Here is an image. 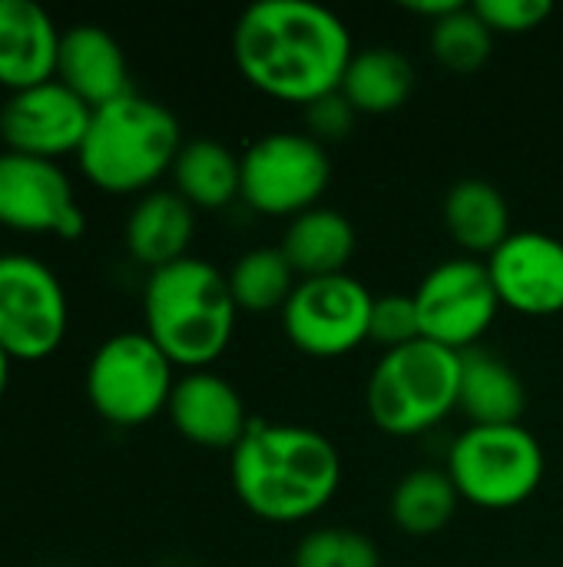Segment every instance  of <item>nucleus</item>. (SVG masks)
Segmentation results:
<instances>
[{
  "label": "nucleus",
  "mask_w": 563,
  "mask_h": 567,
  "mask_svg": "<svg viewBox=\"0 0 563 567\" xmlns=\"http://www.w3.org/2000/svg\"><path fill=\"white\" fill-rule=\"evenodd\" d=\"M488 272L501 306L521 316L563 312V243L551 233H511L488 256Z\"/></svg>",
  "instance_id": "obj_14"
},
{
  "label": "nucleus",
  "mask_w": 563,
  "mask_h": 567,
  "mask_svg": "<svg viewBox=\"0 0 563 567\" xmlns=\"http://www.w3.org/2000/svg\"><path fill=\"white\" fill-rule=\"evenodd\" d=\"M70 332V296L56 269L33 252H0V349L10 362H46Z\"/></svg>",
  "instance_id": "obj_8"
},
{
  "label": "nucleus",
  "mask_w": 563,
  "mask_h": 567,
  "mask_svg": "<svg viewBox=\"0 0 563 567\" xmlns=\"http://www.w3.org/2000/svg\"><path fill=\"white\" fill-rule=\"evenodd\" d=\"M239 306L226 272L209 259L186 256L146 276L143 332L176 369L202 372L232 342Z\"/></svg>",
  "instance_id": "obj_3"
},
{
  "label": "nucleus",
  "mask_w": 563,
  "mask_h": 567,
  "mask_svg": "<svg viewBox=\"0 0 563 567\" xmlns=\"http://www.w3.org/2000/svg\"><path fill=\"white\" fill-rule=\"evenodd\" d=\"M232 56L259 93L309 106L342 86L355 56L345 20L312 0H259L232 30Z\"/></svg>",
  "instance_id": "obj_1"
},
{
  "label": "nucleus",
  "mask_w": 563,
  "mask_h": 567,
  "mask_svg": "<svg viewBox=\"0 0 563 567\" xmlns=\"http://www.w3.org/2000/svg\"><path fill=\"white\" fill-rule=\"evenodd\" d=\"M425 339L421 336V319H418V306L415 296H402V292H388L378 296L372 306V326H368V342L382 346V352L402 349Z\"/></svg>",
  "instance_id": "obj_28"
},
{
  "label": "nucleus",
  "mask_w": 563,
  "mask_h": 567,
  "mask_svg": "<svg viewBox=\"0 0 563 567\" xmlns=\"http://www.w3.org/2000/svg\"><path fill=\"white\" fill-rule=\"evenodd\" d=\"M355 226L348 216L329 206H315L295 219H289L282 236V252L292 262L299 279L338 276L348 272L355 256Z\"/></svg>",
  "instance_id": "obj_21"
},
{
  "label": "nucleus",
  "mask_w": 563,
  "mask_h": 567,
  "mask_svg": "<svg viewBox=\"0 0 563 567\" xmlns=\"http://www.w3.org/2000/svg\"><path fill=\"white\" fill-rule=\"evenodd\" d=\"M411 296L418 306L421 336L451 352L478 349V342L488 336L501 312L488 262L475 256H455L438 262Z\"/></svg>",
  "instance_id": "obj_11"
},
{
  "label": "nucleus",
  "mask_w": 563,
  "mask_h": 567,
  "mask_svg": "<svg viewBox=\"0 0 563 567\" xmlns=\"http://www.w3.org/2000/svg\"><path fill=\"white\" fill-rule=\"evenodd\" d=\"M10 369H13V362H10L7 352L0 349V402H3V395H7V389H10Z\"/></svg>",
  "instance_id": "obj_32"
},
{
  "label": "nucleus",
  "mask_w": 563,
  "mask_h": 567,
  "mask_svg": "<svg viewBox=\"0 0 563 567\" xmlns=\"http://www.w3.org/2000/svg\"><path fill=\"white\" fill-rule=\"evenodd\" d=\"M169 176L173 189L192 209H222L242 193V156L219 140H189Z\"/></svg>",
  "instance_id": "obj_23"
},
{
  "label": "nucleus",
  "mask_w": 563,
  "mask_h": 567,
  "mask_svg": "<svg viewBox=\"0 0 563 567\" xmlns=\"http://www.w3.org/2000/svg\"><path fill=\"white\" fill-rule=\"evenodd\" d=\"M461 495L445 468H415L392 492V522L411 538H431L451 525Z\"/></svg>",
  "instance_id": "obj_24"
},
{
  "label": "nucleus",
  "mask_w": 563,
  "mask_h": 567,
  "mask_svg": "<svg viewBox=\"0 0 563 567\" xmlns=\"http://www.w3.org/2000/svg\"><path fill=\"white\" fill-rule=\"evenodd\" d=\"M292 567H382V551L365 532L329 525L295 545Z\"/></svg>",
  "instance_id": "obj_27"
},
{
  "label": "nucleus",
  "mask_w": 563,
  "mask_h": 567,
  "mask_svg": "<svg viewBox=\"0 0 563 567\" xmlns=\"http://www.w3.org/2000/svg\"><path fill=\"white\" fill-rule=\"evenodd\" d=\"M56 80L90 110H100L133 93L129 63L119 40L96 23H76L63 30L56 53Z\"/></svg>",
  "instance_id": "obj_16"
},
{
  "label": "nucleus",
  "mask_w": 563,
  "mask_h": 567,
  "mask_svg": "<svg viewBox=\"0 0 563 567\" xmlns=\"http://www.w3.org/2000/svg\"><path fill=\"white\" fill-rule=\"evenodd\" d=\"M415 90V66L411 60L388 43L355 50L338 93L352 103L355 113L385 116L408 103Z\"/></svg>",
  "instance_id": "obj_22"
},
{
  "label": "nucleus",
  "mask_w": 563,
  "mask_h": 567,
  "mask_svg": "<svg viewBox=\"0 0 563 567\" xmlns=\"http://www.w3.org/2000/svg\"><path fill=\"white\" fill-rule=\"evenodd\" d=\"M0 229L76 243L86 213L63 163L0 150Z\"/></svg>",
  "instance_id": "obj_12"
},
{
  "label": "nucleus",
  "mask_w": 563,
  "mask_h": 567,
  "mask_svg": "<svg viewBox=\"0 0 563 567\" xmlns=\"http://www.w3.org/2000/svg\"><path fill=\"white\" fill-rule=\"evenodd\" d=\"M478 17L488 23V30L498 33H531L551 17V0H475L471 3Z\"/></svg>",
  "instance_id": "obj_29"
},
{
  "label": "nucleus",
  "mask_w": 563,
  "mask_h": 567,
  "mask_svg": "<svg viewBox=\"0 0 563 567\" xmlns=\"http://www.w3.org/2000/svg\"><path fill=\"white\" fill-rule=\"evenodd\" d=\"M461 502L488 512L524 505L544 482V449L524 425H468L448 449Z\"/></svg>",
  "instance_id": "obj_7"
},
{
  "label": "nucleus",
  "mask_w": 563,
  "mask_h": 567,
  "mask_svg": "<svg viewBox=\"0 0 563 567\" xmlns=\"http://www.w3.org/2000/svg\"><path fill=\"white\" fill-rule=\"evenodd\" d=\"M445 226L448 236L465 249V256H491L514 233L511 206L504 193L478 176L458 179L445 196Z\"/></svg>",
  "instance_id": "obj_20"
},
{
  "label": "nucleus",
  "mask_w": 563,
  "mask_h": 567,
  "mask_svg": "<svg viewBox=\"0 0 563 567\" xmlns=\"http://www.w3.org/2000/svg\"><path fill=\"white\" fill-rule=\"evenodd\" d=\"M428 43H431L435 60L445 70H451V73H475V70H481L491 60L494 33L478 17V10L471 3H465L455 13H448V17L431 23Z\"/></svg>",
  "instance_id": "obj_26"
},
{
  "label": "nucleus",
  "mask_w": 563,
  "mask_h": 567,
  "mask_svg": "<svg viewBox=\"0 0 563 567\" xmlns=\"http://www.w3.org/2000/svg\"><path fill=\"white\" fill-rule=\"evenodd\" d=\"M461 352L431 339L382 352L368 375L365 405L372 422L395 439H415L458 409Z\"/></svg>",
  "instance_id": "obj_5"
},
{
  "label": "nucleus",
  "mask_w": 563,
  "mask_h": 567,
  "mask_svg": "<svg viewBox=\"0 0 563 567\" xmlns=\"http://www.w3.org/2000/svg\"><path fill=\"white\" fill-rule=\"evenodd\" d=\"M458 409L471 419V425H521L528 389L501 355L478 346L461 352Z\"/></svg>",
  "instance_id": "obj_19"
},
{
  "label": "nucleus",
  "mask_w": 563,
  "mask_h": 567,
  "mask_svg": "<svg viewBox=\"0 0 563 567\" xmlns=\"http://www.w3.org/2000/svg\"><path fill=\"white\" fill-rule=\"evenodd\" d=\"M90 409L116 429H139L166 412L176 365L143 332H116L96 346L83 375Z\"/></svg>",
  "instance_id": "obj_6"
},
{
  "label": "nucleus",
  "mask_w": 563,
  "mask_h": 567,
  "mask_svg": "<svg viewBox=\"0 0 563 567\" xmlns=\"http://www.w3.org/2000/svg\"><path fill=\"white\" fill-rule=\"evenodd\" d=\"M355 116H358V113L352 110V103H348L338 90L305 106L309 136H315L322 146H325V143H335V140H345V136L352 133V126H355Z\"/></svg>",
  "instance_id": "obj_30"
},
{
  "label": "nucleus",
  "mask_w": 563,
  "mask_h": 567,
  "mask_svg": "<svg viewBox=\"0 0 563 567\" xmlns=\"http://www.w3.org/2000/svg\"><path fill=\"white\" fill-rule=\"evenodd\" d=\"M166 415L186 442L219 452H232L252 422L239 389L209 369L176 379Z\"/></svg>",
  "instance_id": "obj_15"
},
{
  "label": "nucleus",
  "mask_w": 563,
  "mask_h": 567,
  "mask_svg": "<svg viewBox=\"0 0 563 567\" xmlns=\"http://www.w3.org/2000/svg\"><path fill=\"white\" fill-rule=\"evenodd\" d=\"M232 299L239 306V312H272V309H285L289 296L299 286V276L292 269V262L285 259L282 246H259L242 252L232 269L226 272Z\"/></svg>",
  "instance_id": "obj_25"
},
{
  "label": "nucleus",
  "mask_w": 563,
  "mask_h": 567,
  "mask_svg": "<svg viewBox=\"0 0 563 567\" xmlns=\"http://www.w3.org/2000/svg\"><path fill=\"white\" fill-rule=\"evenodd\" d=\"M332 179L329 150L309 133H265L242 153V199L275 219H295L319 206Z\"/></svg>",
  "instance_id": "obj_9"
},
{
  "label": "nucleus",
  "mask_w": 563,
  "mask_h": 567,
  "mask_svg": "<svg viewBox=\"0 0 563 567\" xmlns=\"http://www.w3.org/2000/svg\"><path fill=\"white\" fill-rule=\"evenodd\" d=\"M176 113L143 93H126L93 110L90 130L76 153L80 176L106 196H143L173 173L183 150Z\"/></svg>",
  "instance_id": "obj_4"
},
{
  "label": "nucleus",
  "mask_w": 563,
  "mask_h": 567,
  "mask_svg": "<svg viewBox=\"0 0 563 567\" xmlns=\"http://www.w3.org/2000/svg\"><path fill=\"white\" fill-rule=\"evenodd\" d=\"M229 482L242 508L272 525L315 518L342 485L332 439L309 425L252 419L229 452Z\"/></svg>",
  "instance_id": "obj_2"
},
{
  "label": "nucleus",
  "mask_w": 563,
  "mask_h": 567,
  "mask_svg": "<svg viewBox=\"0 0 563 567\" xmlns=\"http://www.w3.org/2000/svg\"><path fill=\"white\" fill-rule=\"evenodd\" d=\"M375 296L348 272L299 279L282 309L285 339L312 359H342L368 342Z\"/></svg>",
  "instance_id": "obj_10"
},
{
  "label": "nucleus",
  "mask_w": 563,
  "mask_h": 567,
  "mask_svg": "<svg viewBox=\"0 0 563 567\" xmlns=\"http://www.w3.org/2000/svg\"><path fill=\"white\" fill-rule=\"evenodd\" d=\"M458 7H465L461 0H408L405 3V10H411V13H418V17H428V23H435V20H441V17H448V13H455Z\"/></svg>",
  "instance_id": "obj_31"
},
{
  "label": "nucleus",
  "mask_w": 563,
  "mask_h": 567,
  "mask_svg": "<svg viewBox=\"0 0 563 567\" xmlns=\"http://www.w3.org/2000/svg\"><path fill=\"white\" fill-rule=\"evenodd\" d=\"M93 110L60 80L7 93L0 103V143L10 153L53 159L80 153Z\"/></svg>",
  "instance_id": "obj_13"
},
{
  "label": "nucleus",
  "mask_w": 563,
  "mask_h": 567,
  "mask_svg": "<svg viewBox=\"0 0 563 567\" xmlns=\"http://www.w3.org/2000/svg\"><path fill=\"white\" fill-rule=\"evenodd\" d=\"M63 30L33 0H0V90L20 93L56 80Z\"/></svg>",
  "instance_id": "obj_17"
},
{
  "label": "nucleus",
  "mask_w": 563,
  "mask_h": 567,
  "mask_svg": "<svg viewBox=\"0 0 563 567\" xmlns=\"http://www.w3.org/2000/svg\"><path fill=\"white\" fill-rule=\"evenodd\" d=\"M192 236L196 209L176 189H149L136 196L123 223V246L129 259L149 272L186 259Z\"/></svg>",
  "instance_id": "obj_18"
}]
</instances>
